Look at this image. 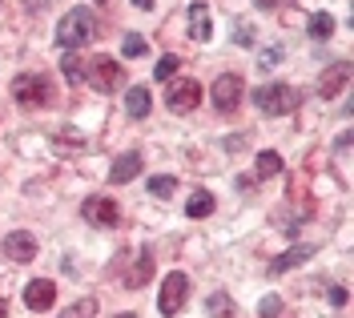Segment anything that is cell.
<instances>
[{
  "mask_svg": "<svg viewBox=\"0 0 354 318\" xmlns=\"http://www.w3.org/2000/svg\"><path fill=\"white\" fill-rule=\"evenodd\" d=\"M97 32H101V24L88 8H68V17L57 28V41H61V48H81L88 41H97Z\"/></svg>",
  "mask_w": 354,
  "mask_h": 318,
  "instance_id": "cell-1",
  "label": "cell"
},
{
  "mask_svg": "<svg viewBox=\"0 0 354 318\" xmlns=\"http://www.w3.org/2000/svg\"><path fill=\"white\" fill-rule=\"evenodd\" d=\"M254 105L266 117H282L298 105V93L290 89V85H282V81H270V85H258L254 89Z\"/></svg>",
  "mask_w": 354,
  "mask_h": 318,
  "instance_id": "cell-2",
  "label": "cell"
},
{
  "mask_svg": "<svg viewBox=\"0 0 354 318\" xmlns=\"http://www.w3.org/2000/svg\"><path fill=\"white\" fill-rule=\"evenodd\" d=\"M12 97H17L21 109H37V105H48L53 101V85L44 77H37V73H24V77L12 81Z\"/></svg>",
  "mask_w": 354,
  "mask_h": 318,
  "instance_id": "cell-3",
  "label": "cell"
},
{
  "mask_svg": "<svg viewBox=\"0 0 354 318\" xmlns=\"http://www.w3.org/2000/svg\"><path fill=\"white\" fill-rule=\"evenodd\" d=\"M85 81L97 93H113L121 85V65L113 57H93V61H85Z\"/></svg>",
  "mask_w": 354,
  "mask_h": 318,
  "instance_id": "cell-4",
  "label": "cell"
},
{
  "mask_svg": "<svg viewBox=\"0 0 354 318\" xmlns=\"http://www.w3.org/2000/svg\"><path fill=\"white\" fill-rule=\"evenodd\" d=\"M242 97H245L242 77H234V73H221L218 81H214V109H218V113H234V109L242 105Z\"/></svg>",
  "mask_w": 354,
  "mask_h": 318,
  "instance_id": "cell-5",
  "label": "cell"
},
{
  "mask_svg": "<svg viewBox=\"0 0 354 318\" xmlns=\"http://www.w3.org/2000/svg\"><path fill=\"white\" fill-rule=\"evenodd\" d=\"M185 290H189V278L181 270H174L169 278H165V286H161V294H157V310L165 318H174L181 306H185Z\"/></svg>",
  "mask_w": 354,
  "mask_h": 318,
  "instance_id": "cell-6",
  "label": "cell"
},
{
  "mask_svg": "<svg viewBox=\"0 0 354 318\" xmlns=\"http://www.w3.org/2000/svg\"><path fill=\"white\" fill-rule=\"evenodd\" d=\"M201 105V85L198 81H174L169 93H165V109L169 113H189Z\"/></svg>",
  "mask_w": 354,
  "mask_h": 318,
  "instance_id": "cell-7",
  "label": "cell"
},
{
  "mask_svg": "<svg viewBox=\"0 0 354 318\" xmlns=\"http://www.w3.org/2000/svg\"><path fill=\"white\" fill-rule=\"evenodd\" d=\"M81 218H85L88 226H117L121 222V209H117V202L113 198H85V205H81Z\"/></svg>",
  "mask_w": 354,
  "mask_h": 318,
  "instance_id": "cell-8",
  "label": "cell"
},
{
  "mask_svg": "<svg viewBox=\"0 0 354 318\" xmlns=\"http://www.w3.org/2000/svg\"><path fill=\"white\" fill-rule=\"evenodd\" d=\"M4 258H12V262H32V258H37V234H28V230L4 234Z\"/></svg>",
  "mask_w": 354,
  "mask_h": 318,
  "instance_id": "cell-9",
  "label": "cell"
},
{
  "mask_svg": "<svg viewBox=\"0 0 354 318\" xmlns=\"http://www.w3.org/2000/svg\"><path fill=\"white\" fill-rule=\"evenodd\" d=\"M346 85H351V65H346V61H338V65H330L326 73H322V81H318V97H326V101H330V97H338Z\"/></svg>",
  "mask_w": 354,
  "mask_h": 318,
  "instance_id": "cell-10",
  "label": "cell"
},
{
  "mask_svg": "<svg viewBox=\"0 0 354 318\" xmlns=\"http://www.w3.org/2000/svg\"><path fill=\"white\" fill-rule=\"evenodd\" d=\"M53 302H57V286H53L48 278H37V282L24 286V306H28V310H48Z\"/></svg>",
  "mask_w": 354,
  "mask_h": 318,
  "instance_id": "cell-11",
  "label": "cell"
},
{
  "mask_svg": "<svg viewBox=\"0 0 354 318\" xmlns=\"http://www.w3.org/2000/svg\"><path fill=\"white\" fill-rule=\"evenodd\" d=\"M137 174H141V153H125V158L113 161L109 182H113V185H125V182H133Z\"/></svg>",
  "mask_w": 354,
  "mask_h": 318,
  "instance_id": "cell-12",
  "label": "cell"
},
{
  "mask_svg": "<svg viewBox=\"0 0 354 318\" xmlns=\"http://www.w3.org/2000/svg\"><path fill=\"white\" fill-rule=\"evenodd\" d=\"M189 37H194V41H209V37H214V32H209V12H205L201 0L189 8Z\"/></svg>",
  "mask_w": 354,
  "mask_h": 318,
  "instance_id": "cell-13",
  "label": "cell"
},
{
  "mask_svg": "<svg viewBox=\"0 0 354 318\" xmlns=\"http://www.w3.org/2000/svg\"><path fill=\"white\" fill-rule=\"evenodd\" d=\"M310 254H314V246H294V250H286L278 262H270V274H286L290 266H302Z\"/></svg>",
  "mask_w": 354,
  "mask_h": 318,
  "instance_id": "cell-14",
  "label": "cell"
},
{
  "mask_svg": "<svg viewBox=\"0 0 354 318\" xmlns=\"http://www.w3.org/2000/svg\"><path fill=\"white\" fill-rule=\"evenodd\" d=\"M125 109H129V117H149V89L145 85H133L125 93Z\"/></svg>",
  "mask_w": 354,
  "mask_h": 318,
  "instance_id": "cell-15",
  "label": "cell"
},
{
  "mask_svg": "<svg viewBox=\"0 0 354 318\" xmlns=\"http://www.w3.org/2000/svg\"><path fill=\"white\" fill-rule=\"evenodd\" d=\"M61 73H65L68 85H81V81H85V61H81V57H73V48H68L65 57H61Z\"/></svg>",
  "mask_w": 354,
  "mask_h": 318,
  "instance_id": "cell-16",
  "label": "cell"
},
{
  "mask_svg": "<svg viewBox=\"0 0 354 318\" xmlns=\"http://www.w3.org/2000/svg\"><path fill=\"white\" fill-rule=\"evenodd\" d=\"M214 209H218V202H214L205 189H198V194L189 198V205H185V214H189V218H209Z\"/></svg>",
  "mask_w": 354,
  "mask_h": 318,
  "instance_id": "cell-17",
  "label": "cell"
},
{
  "mask_svg": "<svg viewBox=\"0 0 354 318\" xmlns=\"http://www.w3.org/2000/svg\"><path fill=\"white\" fill-rule=\"evenodd\" d=\"M310 37H314V41H330L334 37V17L330 12H314V17H310Z\"/></svg>",
  "mask_w": 354,
  "mask_h": 318,
  "instance_id": "cell-18",
  "label": "cell"
},
{
  "mask_svg": "<svg viewBox=\"0 0 354 318\" xmlns=\"http://www.w3.org/2000/svg\"><path fill=\"white\" fill-rule=\"evenodd\" d=\"M149 278H153V258H149V254H141V258H137V270H129L125 282H129V290H137V286H145Z\"/></svg>",
  "mask_w": 354,
  "mask_h": 318,
  "instance_id": "cell-19",
  "label": "cell"
},
{
  "mask_svg": "<svg viewBox=\"0 0 354 318\" xmlns=\"http://www.w3.org/2000/svg\"><path fill=\"white\" fill-rule=\"evenodd\" d=\"M254 174H258V178H274V174H282V158H278L274 149H266L262 158L254 161Z\"/></svg>",
  "mask_w": 354,
  "mask_h": 318,
  "instance_id": "cell-20",
  "label": "cell"
},
{
  "mask_svg": "<svg viewBox=\"0 0 354 318\" xmlns=\"http://www.w3.org/2000/svg\"><path fill=\"white\" fill-rule=\"evenodd\" d=\"M177 68H181V57H174V53H165V57H161V61L153 65V77H157V81H169V77H174Z\"/></svg>",
  "mask_w": 354,
  "mask_h": 318,
  "instance_id": "cell-21",
  "label": "cell"
},
{
  "mask_svg": "<svg viewBox=\"0 0 354 318\" xmlns=\"http://www.w3.org/2000/svg\"><path fill=\"white\" fill-rule=\"evenodd\" d=\"M177 189V178H169V174H157V178H149V194L153 198H169Z\"/></svg>",
  "mask_w": 354,
  "mask_h": 318,
  "instance_id": "cell-22",
  "label": "cell"
},
{
  "mask_svg": "<svg viewBox=\"0 0 354 318\" xmlns=\"http://www.w3.org/2000/svg\"><path fill=\"white\" fill-rule=\"evenodd\" d=\"M209 318H234V302H230V294H209Z\"/></svg>",
  "mask_w": 354,
  "mask_h": 318,
  "instance_id": "cell-23",
  "label": "cell"
},
{
  "mask_svg": "<svg viewBox=\"0 0 354 318\" xmlns=\"http://www.w3.org/2000/svg\"><path fill=\"white\" fill-rule=\"evenodd\" d=\"M93 315H97V298H81V302H73L61 318H93Z\"/></svg>",
  "mask_w": 354,
  "mask_h": 318,
  "instance_id": "cell-24",
  "label": "cell"
},
{
  "mask_svg": "<svg viewBox=\"0 0 354 318\" xmlns=\"http://www.w3.org/2000/svg\"><path fill=\"white\" fill-rule=\"evenodd\" d=\"M145 37H137V32H129V37H125V45H121V53H125V57H145Z\"/></svg>",
  "mask_w": 354,
  "mask_h": 318,
  "instance_id": "cell-25",
  "label": "cell"
},
{
  "mask_svg": "<svg viewBox=\"0 0 354 318\" xmlns=\"http://www.w3.org/2000/svg\"><path fill=\"white\" fill-rule=\"evenodd\" d=\"M258 310H262V318H278V315H282V298H278V294H266Z\"/></svg>",
  "mask_w": 354,
  "mask_h": 318,
  "instance_id": "cell-26",
  "label": "cell"
},
{
  "mask_svg": "<svg viewBox=\"0 0 354 318\" xmlns=\"http://www.w3.org/2000/svg\"><path fill=\"white\" fill-rule=\"evenodd\" d=\"M234 41H238V45H254V32H250V24H245V21H238V32H234Z\"/></svg>",
  "mask_w": 354,
  "mask_h": 318,
  "instance_id": "cell-27",
  "label": "cell"
},
{
  "mask_svg": "<svg viewBox=\"0 0 354 318\" xmlns=\"http://www.w3.org/2000/svg\"><path fill=\"white\" fill-rule=\"evenodd\" d=\"M278 61H282V48H266L262 53V68H274Z\"/></svg>",
  "mask_w": 354,
  "mask_h": 318,
  "instance_id": "cell-28",
  "label": "cell"
},
{
  "mask_svg": "<svg viewBox=\"0 0 354 318\" xmlns=\"http://www.w3.org/2000/svg\"><path fill=\"white\" fill-rule=\"evenodd\" d=\"M330 302H334V306H346V290H342V286H334V290H330Z\"/></svg>",
  "mask_w": 354,
  "mask_h": 318,
  "instance_id": "cell-29",
  "label": "cell"
},
{
  "mask_svg": "<svg viewBox=\"0 0 354 318\" xmlns=\"http://www.w3.org/2000/svg\"><path fill=\"white\" fill-rule=\"evenodd\" d=\"M254 4H258V8H266V12H270V8H278V0H254Z\"/></svg>",
  "mask_w": 354,
  "mask_h": 318,
  "instance_id": "cell-30",
  "label": "cell"
},
{
  "mask_svg": "<svg viewBox=\"0 0 354 318\" xmlns=\"http://www.w3.org/2000/svg\"><path fill=\"white\" fill-rule=\"evenodd\" d=\"M133 4H137V8H153V0H133Z\"/></svg>",
  "mask_w": 354,
  "mask_h": 318,
  "instance_id": "cell-31",
  "label": "cell"
},
{
  "mask_svg": "<svg viewBox=\"0 0 354 318\" xmlns=\"http://www.w3.org/2000/svg\"><path fill=\"white\" fill-rule=\"evenodd\" d=\"M0 318H8V302L4 298H0Z\"/></svg>",
  "mask_w": 354,
  "mask_h": 318,
  "instance_id": "cell-32",
  "label": "cell"
},
{
  "mask_svg": "<svg viewBox=\"0 0 354 318\" xmlns=\"http://www.w3.org/2000/svg\"><path fill=\"white\" fill-rule=\"evenodd\" d=\"M117 318H137V315H117Z\"/></svg>",
  "mask_w": 354,
  "mask_h": 318,
  "instance_id": "cell-33",
  "label": "cell"
},
{
  "mask_svg": "<svg viewBox=\"0 0 354 318\" xmlns=\"http://www.w3.org/2000/svg\"><path fill=\"white\" fill-rule=\"evenodd\" d=\"M0 4H4V0H0Z\"/></svg>",
  "mask_w": 354,
  "mask_h": 318,
  "instance_id": "cell-34",
  "label": "cell"
}]
</instances>
